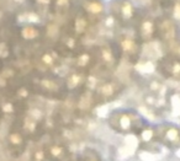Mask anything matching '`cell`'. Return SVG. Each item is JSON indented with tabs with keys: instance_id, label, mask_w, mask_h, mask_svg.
Returning a JSON list of instances; mask_svg holds the SVG:
<instances>
[{
	"instance_id": "obj_20",
	"label": "cell",
	"mask_w": 180,
	"mask_h": 161,
	"mask_svg": "<svg viewBox=\"0 0 180 161\" xmlns=\"http://www.w3.org/2000/svg\"><path fill=\"white\" fill-rule=\"evenodd\" d=\"M101 9H102L101 5L100 4H98V2H93V4L89 5V10L93 11V12H100Z\"/></svg>"
},
{
	"instance_id": "obj_4",
	"label": "cell",
	"mask_w": 180,
	"mask_h": 161,
	"mask_svg": "<svg viewBox=\"0 0 180 161\" xmlns=\"http://www.w3.org/2000/svg\"><path fill=\"white\" fill-rule=\"evenodd\" d=\"M11 56V47L8 41L0 40V64H4Z\"/></svg>"
},
{
	"instance_id": "obj_2",
	"label": "cell",
	"mask_w": 180,
	"mask_h": 161,
	"mask_svg": "<svg viewBox=\"0 0 180 161\" xmlns=\"http://www.w3.org/2000/svg\"><path fill=\"white\" fill-rule=\"evenodd\" d=\"M20 36L25 41H33L40 36V31L33 26H25L20 30Z\"/></svg>"
},
{
	"instance_id": "obj_13",
	"label": "cell",
	"mask_w": 180,
	"mask_h": 161,
	"mask_svg": "<svg viewBox=\"0 0 180 161\" xmlns=\"http://www.w3.org/2000/svg\"><path fill=\"white\" fill-rule=\"evenodd\" d=\"M120 123H121V127H122V129H126V130H127V129L130 128V125H131V121H130V118H128L127 116H125V115L121 117V122H120Z\"/></svg>"
},
{
	"instance_id": "obj_15",
	"label": "cell",
	"mask_w": 180,
	"mask_h": 161,
	"mask_svg": "<svg viewBox=\"0 0 180 161\" xmlns=\"http://www.w3.org/2000/svg\"><path fill=\"white\" fill-rule=\"evenodd\" d=\"M153 137V130L152 129H146L143 133H142V139L144 141H149Z\"/></svg>"
},
{
	"instance_id": "obj_28",
	"label": "cell",
	"mask_w": 180,
	"mask_h": 161,
	"mask_svg": "<svg viewBox=\"0 0 180 161\" xmlns=\"http://www.w3.org/2000/svg\"><path fill=\"white\" fill-rule=\"evenodd\" d=\"M89 61V56L88 54H84L79 58V65H85Z\"/></svg>"
},
{
	"instance_id": "obj_1",
	"label": "cell",
	"mask_w": 180,
	"mask_h": 161,
	"mask_svg": "<svg viewBox=\"0 0 180 161\" xmlns=\"http://www.w3.org/2000/svg\"><path fill=\"white\" fill-rule=\"evenodd\" d=\"M6 144L9 151L13 155L18 156L22 153V149L25 146V138L19 130H11L6 135Z\"/></svg>"
},
{
	"instance_id": "obj_33",
	"label": "cell",
	"mask_w": 180,
	"mask_h": 161,
	"mask_svg": "<svg viewBox=\"0 0 180 161\" xmlns=\"http://www.w3.org/2000/svg\"><path fill=\"white\" fill-rule=\"evenodd\" d=\"M68 46H69V47H74V41L73 40L68 41Z\"/></svg>"
},
{
	"instance_id": "obj_31",
	"label": "cell",
	"mask_w": 180,
	"mask_h": 161,
	"mask_svg": "<svg viewBox=\"0 0 180 161\" xmlns=\"http://www.w3.org/2000/svg\"><path fill=\"white\" fill-rule=\"evenodd\" d=\"M173 71H174V74H178V73H179L180 71V64H175V65H174Z\"/></svg>"
},
{
	"instance_id": "obj_7",
	"label": "cell",
	"mask_w": 180,
	"mask_h": 161,
	"mask_svg": "<svg viewBox=\"0 0 180 161\" xmlns=\"http://www.w3.org/2000/svg\"><path fill=\"white\" fill-rule=\"evenodd\" d=\"M162 30L164 31V36H165L167 40H172L174 37V28H173V26L169 22H165L162 26Z\"/></svg>"
},
{
	"instance_id": "obj_27",
	"label": "cell",
	"mask_w": 180,
	"mask_h": 161,
	"mask_svg": "<svg viewBox=\"0 0 180 161\" xmlns=\"http://www.w3.org/2000/svg\"><path fill=\"white\" fill-rule=\"evenodd\" d=\"M42 61L44 63V64H52V61H53V59H52V57L49 56V54H43V57H42Z\"/></svg>"
},
{
	"instance_id": "obj_9",
	"label": "cell",
	"mask_w": 180,
	"mask_h": 161,
	"mask_svg": "<svg viewBox=\"0 0 180 161\" xmlns=\"http://www.w3.org/2000/svg\"><path fill=\"white\" fill-rule=\"evenodd\" d=\"M125 143H126L127 146H130V148L133 149V150L136 149V146H137V144H138V141H137V139H136L135 135H127Z\"/></svg>"
},
{
	"instance_id": "obj_14",
	"label": "cell",
	"mask_w": 180,
	"mask_h": 161,
	"mask_svg": "<svg viewBox=\"0 0 180 161\" xmlns=\"http://www.w3.org/2000/svg\"><path fill=\"white\" fill-rule=\"evenodd\" d=\"M167 138L169 140H177L178 139V130L177 129H169L167 133Z\"/></svg>"
},
{
	"instance_id": "obj_5",
	"label": "cell",
	"mask_w": 180,
	"mask_h": 161,
	"mask_svg": "<svg viewBox=\"0 0 180 161\" xmlns=\"http://www.w3.org/2000/svg\"><path fill=\"white\" fill-rule=\"evenodd\" d=\"M160 54V49H159V44L157 42H153V43H149V44H146L144 46V56H148V57H152V58H158Z\"/></svg>"
},
{
	"instance_id": "obj_6",
	"label": "cell",
	"mask_w": 180,
	"mask_h": 161,
	"mask_svg": "<svg viewBox=\"0 0 180 161\" xmlns=\"http://www.w3.org/2000/svg\"><path fill=\"white\" fill-rule=\"evenodd\" d=\"M137 70H140L141 73H152L154 70V65L152 64V61H146V63H140L136 65Z\"/></svg>"
},
{
	"instance_id": "obj_26",
	"label": "cell",
	"mask_w": 180,
	"mask_h": 161,
	"mask_svg": "<svg viewBox=\"0 0 180 161\" xmlns=\"http://www.w3.org/2000/svg\"><path fill=\"white\" fill-rule=\"evenodd\" d=\"M102 57H104V59H105L106 61H112V56L110 54V52H109L107 49L102 51Z\"/></svg>"
},
{
	"instance_id": "obj_30",
	"label": "cell",
	"mask_w": 180,
	"mask_h": 161,
	"mask_svg": "<svg viewBox=\"0 0 180 161\" xmlns=\"http://www.w3.org/2000/svg\"><path fill=\"white\" fill-rule=\"evenodd\" d=\"M140 111H141V113H143L144 116H147V117H149V118H153V115H151V113H148V112H147V110H146L144 107H141V108H140Z\"/></svg>"
},
{
	"instance_id": "obj_11",
	"label": "cell",
	"mask_w": 180,
	"mask_h": 161,
	"mask_svg": "<svg viewBox=\"0 0 180 161\" xmlns=\"http://www.w3.org/2000/svg\"><path fill=\"white\" fill-rule=\"evenodd\" d=\"M142 30H143V32H144L146 35H151L152 31H153V25H152V22L146 21V22L142 25Z\"/></svg>"
},
{
	"instance_id": "obj_17",
	"label": "cell",
	"mask_w": 180,
	"mask_h": 161,
	"mask_svg": "<svg viewBox=\"0 0 180 161\" xmlns=\"http://www.w3.org/2000/svg\"><path fill=\"white\" fill-rule=\"evenodd\" d=\"M172 105H173V107H174V110H175V111L180 110V97H179V95H174V96L172 97Z\"/></svg>"
},
{
	"instance_id": "obj_3",
	"label": "cell",
	"mask_w": 180,
	"mask_h": 161,
	"mask_svg": "<svg viewBox=\"0 0 180 161\" xmlns=\"http://www.w3.org/2000/svg\"><path fill=\"white\" fill-rule=\"evenodd\" d=\"M37 121L35 117H32L30 113L27 116L23 117V121H22V130L26 132V133H35L36 132V128H37Z\"/></svg>"
},
{
	"instance_id": "obj_34",
	"label": "cell",
	"mask_w": 180,
	"mask_h": 161,
	"mask_svg": "<svg viewBox=\"0 0 180 161\" xmlns=\"http://www.w3.org/2000/svg\"><path fill=\"white\" fill-rule=\"evenodd\" d=\"M40 4H48L49 2V0H37Z\"/></svg>"
},
{
	"instance_id": "obj_29",
	"label": "cell",
	"mask_w": 180,
	"mask_h": 161,
	"mask_svg": "<svg viewBox=\"0 0 180 161\" xmlns=\"http://www.w3.org/2000/svg\"><path fill=\"white\" fill-rule=\"evenodd\" d=\"M174 17L175 19H180V4L175 5V9H174Z\"/></svg>"
},
{
	"instance_id": "obj_35",
	"label": "cell",
	"mask_w": 180,
	"mask_h": 161,
	"mask_svg": "<svg viewBox=\"0 0 180 161\" xmlns=\"http://www.w3.org/2000/svg\"><path fill=\"white\" fill-rule=\"evenodd\" d=\"M112 22H114V20H112L111 17H110V19H107V25H109V26H110V25H111Z\"/></svg>"
},
{
	"instance_id": "obj_19",
	"label": "cell",
	"mask_w": 180,
	"mask_h": 161,
	"mask_svg": "<svg viewBox=\"0 0 180 161\" xmlns=\"http://www.w3.org/2000/svg\"><path fill=\"white\" fill-rule=\"evenodd\" d=\"M43 159H44V153H43V150H37V151L33 154V158H32L33 161H42Z\"/></svg>"
},
{
	"instance_id": "obj_37",
	"label": "cell",
	"mask_w": 180,
	"mask_h": 161,
	"mask_svg": "<svg viewBox=\"0 0 180 161\" xmlns=\"http://www.w3.org/2000/svg\"><path fill=\"white\" fill-rule=\"evenodd\" d=\"M0 118H1V113H0Z\"/></svg>"
},
{
	"instance_id": "obj_24",
	"label": "cell",
	"mask_w": 180,
	"mask_h": 161,
	"mask_svg": "<svg viewBox=\"0 0 180 161\" xmlns=\"http://www.w3.org/2000/svg\"><path fill=\"white\" fill-rule=\"evenodd\" d=\"M80 78L78 76V75H73L72 78H70V80H69V87H74L78 82H79Z\"/></svg>"
},
{
	"instance_id": "obj_32",
	"label": "cell",
	"mask_w": 180,
	"mask_h": 161,
	"mask_svg": "<svg viewBox=\"0 0 180 161\" xmlns=\"http://www.w3.org/2000/svg\"><path fill=\"white\" fill-rule=\"evenodd\" d=\"M68 0H58V5H67Z\"/></svg>"
},
{
	"instance_id": "obj_18",
	"label": "cell",
	"mask_w": 180,
	"mask_h": 161,
	"mask_svg": "<svg viewBox=\"0 0 180 161\" xmlns=\"http://www.w3.org/2000/svg\"><path fill=\"white\" fill-rule=\"evenodd\" d=\"M27 95H28V91L25 87H20V89L16 90V96L19 99H25V97H27Z\"/></svg>"
},
{
	"instance_id": "obj_23",
	"label": "cell",
	"mask_w": 180,
	"mask_h": 161,
	"mask_svg": "<svg viewBox=\"0 0 180 161\" xmlns=\"http://www.w3.org/2000/svg\"><path fill=\"white\" fill-rule=\"evenodd\" d=\"M101 92L104 95H111L112 94V86L111 85H105L101 87Z\"/></svg>"
},
{
	"instance_id": "obj_22",
	"label": "cell",
	"mask_w": 180,
	"mask_h": 161,
	"mask_svg": "<svg viewBox=\"0 0 180 161\" xmlns=\"http://www.w3.org/2000/svg\"><path fill=\"white\" fill-rule=\"evenodd\" d=\"M89 103H90V101H89V94H86V95H85V96L81 99V102H80V107H81V108H88Z\"/></svg>"
},
{
	"instance_id": "obj_8",
	"label": "cell",
	"mask_w": 180,
	"mask_h": 161,
	"mask_svg": "<svg viewBox=\"0 0 180 161\" xmlns=\"http://www.w3.org/2000/svg\"><path fill=\"white\" fill-rule=\"evenodd\" d=\"M41 86H42L43 89H46V90H51V91H53V90H57V89H58V85H57L56 82H53L52 80H48V79H43V80H41Z\"/></svg>"
},
{
	"instance_id": "obj_10",
	"label": "cell",
	"mask_w": 180,
	"mask_h": 161,
	"mask_svg": "<svg viewBox=\"0 0 180 161\" xmlns=\"http://www.w3.org/2000/svg\"><path fill=\"white\" fill-rule=\"evenodd\" d=\"M122 14H123V16L126 19L131 17V15H132V6H131L130 2H125V5L122 6Z\"/></svg>"
},
{
	"instance_id": "obj_36",
	"label": "cell",
	"mask_w": 180,
	"mask_h": 161,
	"mask_svg": "<svg viewBox=\"0 0 180 161\" xmlns=\"http://www.w3.org/2000/svg\"><path fill=\"white\" fill-rule=\"evenodd\" d=\"M178 156H180V150L178 151Z\"/></svg>"
},
{
	"instance_id": "obj_16",
	"label": "cell",
	"mask_w": 180,
	"mask_h": 161,
	"mask_svg": "<svg viewBox=\"0 0 180 161\" xmlns=\"http://www.w3.org/2000/svg\"><path fill=\"white\" fill-rule=\"evenodd\" d=\"M109 108H110L109 105H104L102 107L98 108V115H99V117H105V116L109 113Z\"/></svg>"
},
{
	"instance_id": "obj_12",
	"label": "cell",
	"mask_w": 180,
	"mask_h": 161,
	"mask_svg": "<svg viewBox=\"0 0 180 161\" xmlns=\"http://www.w3.org/2000/svg\"><path fill=\"white\" fill-rule=\"evenodd\" d=\"M49 153H51V155L53 158H59L60 155H62V153H63V149L60 146H52L49 149Z\"/></svg>"
},
{
	"instance_id": "obj_25",
	"label": "cell",
	"mask_w": 180,
	"mask_h": 161,
	"mask_svg": "<svg viewBox=\"0 0 180 161\" xmlns=\"http://www.w3.org/2000/svg\"><path fill=\"white\" fill-rule=\"evenodd\" d=\"M84 27H85V21L77 20V22H75V28H77V31H78V32H81Z\"/></svg>"
},
{
	"instance_id": "obj_21",
	"label": "cell",
	"mask_w": 180,
	"mask_h": 161,
	"mask_svg": "<svg viewBox=\"0 0 180 161\" xmlns=\"http://www.w3.org/2000/svg\"><path fill=\"white\" fill-rule=\"evenodd\" d=\"M122 48L125 49V51H132L133 49V43H132V41H123L122 42Z\"/></svg>"
}]
</instances>
